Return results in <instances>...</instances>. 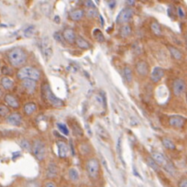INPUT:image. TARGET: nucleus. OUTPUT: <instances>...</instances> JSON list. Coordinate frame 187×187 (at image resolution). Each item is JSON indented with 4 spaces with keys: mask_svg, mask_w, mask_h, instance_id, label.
Returning <instances> with one entry per match:
<instances>
[{
    "mask_svg": "<svg viewBox=\"0 0 187 187\" xmlns=\"http://www.w3.org/2000/svg\"><path fill=\"white\" fill-rule=\"evenodd\" d=\"M41 95H42V97L44 98V100L52 107H61L64 105V103L62 99L58 98V97L55 96V95L52 93L50 85L47 83L43 84V85L41 86Z\"/></svg>",
    "mask_w": 187,
    "mask_h": 187,
    "instance_id": "f257e3e1",
    "label": "nucleus"
},
{
    "mask_svg": "<svg viewBox=\"0 0 187 187\" xmlns=\"http://www.w3.org/2000/svg\"><path fill=\"white\" fill-rule=\"evenodd\" d=\"M9 63L14 67H20L27 62V54L21 48L16 47L9 52Z\"/></svg>",
    "mask_w": 187,
    "mask_h": 187,
    "instance_id": "f03ea898",
    "label": "nucleus"
},
{
    "mask_svg": "<svg viewBox=\"0 0 187 187\" xmlns=\"http://www.w3.org/2000/svg\"><path fill=\"white\" fill-rule=\"evenodd\" d=\"M17 76L18 79L21 80H25V79H31L34 81L39 80L41 77V73L40 72L33 68L31 66H26V67H22L20 68L17 73Z\"/></svg>",
    "mask_w": 187,
    "mask_h": 187,
    "instance_id": "7ed1b4c3",
    "label": "nucleus"
},
{
    "mask_svg": "<svg viewBox=\"0 0 187 187\" xmlns=\"http://www.w3.org/2000/svg\"><path fill=\"white\" fill-rule=\"evenodd\" d=\"M31 151L35 158L39 161H43L46 157V148L44 143L40 139H35L31 146Z\"/></svg>",
    "mask_w": 187,
    "mask_h": 187,
    "instance_id": "20e7f679",
    "label": "nucleus"
},
{
    "mask_svg": "<svg viewBox=\"0 0 187 187\" xmlns=\"http://www.w3.org/2000/svg\"><path fill=\"white\" fill-rule=\"evenodd\" d=\"M99 161L95 158H92L90 160H88L86 162V170L87 173L91 178L96 179L99 175Z\"/></svg>",
    "mask_w": 187,
    "mask_h": 187,
    "instance_id": "39448f33",
    "label": "nucleus"
},
{
    "mask_svg": "<svg viewBox=\"0 0 187 187\" xmlns=\"http://www.w3.org/2000/svg\"><path fill=\"white\" fill-rule=\"evenodd\" d=\"M133 9L131 7H125L120 12L118 13L117 17L116 18V22L117 24H124L127 23L133 16Z\"/></svg>",
    "mask_w": 187,
    "mask_h": 187,
    "instance_id": "423d86ee",
    "label": "nucleus"
},
{
    "mask_svg": "<svg viewBox=\"0 0 187 187\" xmlns=\"http://www.w3.org/2000/svg\"><path fill=\"white\" fill-rule=\"evenodd\" d=\"M186 89V85L184 83V81L183 79L180 78H177L173 81V94L176 96H180L182 95Z\"/></svg>",
    "mask_w": 187,
    "mask_h": 187,
    "instance_id": "0eeeda50",
    "label": "nucleus"
},
{
    "mask_svg": "<svg viewBox=\"0 0 187 187\" xmlns=\"http://www.w3.org/2000/svg\"><path fill=\"white\" fill-rule=\"evenodd\" d=\"M185 123V118L182 116L179 115H174L171 116L169 118V124L170 126L173 127V128H182L183 127Z\"/></svg>",
    "mask_w": 187,
    "mask_h": 187,
    "instance_id": "6e6552de",
    "label": "nucleus"
},
{
    "mask_svg": "<svg viewBox=\"0 0 187 187\" xmlns=\"http://www.w3.org/2000/svg\"><path fill=\"white\" fill-rule=\"evenodd\" d=\"M151 158L154 160V161L158 164L160 166H163L165 167L167 164L169 163L168 161L166 160V158L164 157L163 154H161V152L158 151H152L151 152Z\"/></svg>",
    "mask_w": 187,
    "mask_h": 187,
    "instance_id": "1a4fd4ad",
    "label": "nucleus"
},
{
    "mask_svg": "<svg viewBox=\"0 0 187 187\" xmlns=\"http://www.w3.org/2000/svg\"><path fill=\"white\" fill-rule=\"evenodd\" d=\"M164 76V71L161 67H154V69L152 70V73H151V80L153 83H158L160 82L162 77Z\"/></svg>",
    "mask_w": 187,
    "mask_h": 187,
    "instance_id": "9d476101",
    "label": "nucleus"
},
{
    "mask_svg": "<svg viewBox=\"0 0 187 187\" xmlns=\"http://www.w3.org/2000/svg\"><path fill=\"white\" fill-rule=\"evenodd\" d=\"M136 70L141 76H146L149 72V64L144 61H139L136 63Z\"/></svg>",
    "mask_w": 187,
    "mask_h": 187,
    "instance_id": "9b49d317",
    "label": "nucleus"
},
{
    "mask_svg": "<svg viewBox=\"0 0 187 187\" xmlns=\"http://www.w3.org/2000/svg\"><path fill=\"white\" fill-rule=\"evenodd\" d=\"M6 122L12 126H20L22 123V117L18 113H12L7 116Z\"/></svg>",
    "mask_w": 187,
    "mask_h": 187,
    "instance_id": "f8f14e48",
    "label": "nucleus"
},
{
    "mask_svg": "<svg viewBox=\"0 0 187 187\" xmlns=\"http://www.w3.org/2000/svg\"><path fill=\"white\" fill-rule=\"evenodd\" d=\"M58 147V154L61 158H66L69 154V148L65 142L63 141H57Z\"/></svg>",
    "mask_w": 187,
    "mask_h": 187,
    "instance_id": "ddd939ff",
    "label": "nucleus"
},
{
    "mask_svg": "<svg viewBox=\"0 0 187 187\" xmlns=\"http://www.w3.org/2000/svg\"><path fill=\"white\" fill-rule=\"evenodd\" d=\"M63 39L68 42V43H74L76 41V35H75V32L73 31V29L72 28H66L63 31Z\"/></svg>",
    "mask_w": 187,
    "mask_h": 187,
    "instance_id": "4468645a",
    "label": "nucleus"
},
{
    "mask_svg": "<svg viewBox=\"0 0 187 187\" xmlns=\"http://www.w3.org/2000/svg\"><path fill=\"white\" fill-rule=\"evenodd\" d=\"M5 102L12 108H18L19 107L18 100L13 95H5Z\"/></svg>",
    "mask_w": 187,
    "mask_h": 187,
    "instance_id": "2eb2a0df",
    "label": "nucleus"
},
{
    "mask_svg": "<svg viewBox=\"0 0 187 187\" xmlns=\"http://www.w3.org/2000/svg\"><path fill=\"white\" fill-rule=\"evenodd\" d=\"M22 86H23L28 93H33L36 88V82L31 79L22 80Z\"/></svg>",
    "mask_w": 187,
    "mask_h": 187,
    "instance_id": "dca6fc26",
    "label": "nucleus"
},
{
    "mask_svg": "<svg viewBox=\"0 0 187 187\" xmlns=\"http://www.w3.org/2000/svg\"><path fill=\"white\" fill-rule=\"evenodd\" d=\"M85 16V12L83 9H74L70 12V18L74 21H79Z\"/></svg>",
    "mask_w": 187,
    "mask_h": 187,
    "instance_id": "f3484780",
    "label": "nucleus"
},
{
    "mask_svg": "<svg viewBox=\"0 0 187 187\" xmlns=\"http://www.w3.org/2000/svg\"><path fill=\"white\" fill-rule=\"evenodd\" d=\"M50 43L48 41V40H44V41H42V50H43V54L45 55V57L47 59H49L51 54H52V50L50 48Z\"/></svg>",
    "mask_w": 187,
    "mask_h": 187,
    "instance_id": "a211bd4d",
    "label": "nucleus"
},
{
    "mask_svg": "<svg viewBox=\"0 0 187 187\" xmlns=\"http://www.w3.org/2000/svg\"><path fill=\"white\" fill-rule=\"evenodd\" d=\"M58 173V169H57V166L55 165L54 163H50L49 166H48V169H47V177L48 178H54Z\"/></svg>",
    "mask_w": 187,
    "mask_h": 187,
    "instance_id": "6ab92c4d",
    "label": "nucleus"
},
{
    "mask_svg": "<svg viewBox=\"0 0 187 187\" xmlns=\"http://www.w3.org/2000/svg\"><path fill=\"white\" fill-rule=\"evenodd\" d=\"M1 85L4 89H6V90H9V89L13 88V86H14V81L9 77L5 76L1 79Z\"/></svg>",
    "mask_w": 187,
    "mask_h": 187,
    "instance_id": "aec40b11",
    "label": "nucleus"
},
{
    "mask_svg": "<svg viewBox=\"0 0 187 187\" xmlns=\"http://www.w3.org/2000/svg\"><path fill=\"white\" fill-rule=\"evenodd\" d=\"M75 43L76 45L83 49V50H88L90 49V43H89L88 41H86L85 39H83L82 37H76V41H75Z\"/></svg>",
    "mask_w": 187,
    "mask_h": 187,
    "instance_id": "412c9836",
    "label": "nucleus"
},
{
    "mask_svg": "<svg viewBox=\"0 0 187 187\" xmlns=\"http://www.w3.org/2000/svg\"><path fill=\"white\" fill-rule=\"evenodd\" d=\"M168 50L170 51L171 55L173 56L175 60H182L183 54H182L180 50H178L177 48H175L173 46H168Z\"/></svg>",
    "mask_w": 187,
    "mask_h": 187,
    "instance_id": "4be33fe9",
    "label": "nucleus"
},
{
    "mask_svg": "<svg viewBox=\"0 0 187 187\" xmlns=\"http://www.w3.org/2000/svg\"><path fill=\"white\" fill-rule=\"evenodd\" d=\"M37 109V106L35 103H27L24 106V112L27 115H32Z\"/></svg>",
    "mask_w": 187,
    "mask_h": 187,
    "instance_id": "5701e85b",
    "label": "nucleus"
},
{
    "mask_svg": "<svg viewBox=\"0 0 187 187\" xmlns=\"http://www.w3.org/2000/svg\"><path fill=\"white\" fill-rule=\"evenodd\" d=\"M161 142H162V145L168 149H174L176 148L175 144L173 143V141L168 138H162Z\"/></svg>",
    "mask_w": 187,
    "mask_h": 187,
    "instance_id": "b1692460",
    "label": "nucleus"
},
{
    "mask_svg": "<svg viewBox=\"0 0 187 187\" xmlns=\"http://www.w3.org/2000/svg\"><path fill=\"white\" fill-rule=\"evenodd\" d=\"M123 73H124V77L126 79V81L128 83H130L132 82V78H133V74H132V70L129 68V66H126L124 70H123Z\"/></svg>",
    "mask_w": 187,
    "mask_h": 187,
    "instance_id": "393cba45",
    "label": "nucleus"
},
{
    "mask_svg": "<svg viewBox=\"0 0 187 187\" xmlns=\"http://www.w3.org/2000/svg\"><path fill=\"white\" fill-rule=\"evenodd\" d=\"M93 36L95 37V39L98 42H104L105 41V37H104L103 33L101 32V31H100V29H98V28L94 29Z\"/></svg>",
    "mask_w": 187,
    "mask_h": 187,
    "instance_id": "a878e982",
    "label": "nucleus"
},
{
    "mask_svg": "<svg viewBox=\"0 0 187 187\" xmlns=\"http://www.w3.org/2000/svg\"><path fill=\"white\" fill-rule=\"evenodd\" d=\"M68 174H69V177L73 182H77L79 180V173L75 169L71 168L68 171Z\"/></svg>",
    "mask_w": 187,
    "mask_h": 187,
    "instance_id": "bb28decb",
    "label": "nucleus"
},
{
    "mask_svg": "<svg viewBox=\"0 0 187 187\" xmlns=\"http://www.w3.org/2000/svg\"><path fill=\"white\" fill-rule=\"evenodd\" d=\"M96 131H97V134L103 139H107L108 138V134L107 132L106 131V129H105L104 128H102L101 126L99 125H96Z\"/></svg>",
    "mask_w": 187,
    "mask_h": 187,
    "instance_id": "cd10ccee",
    "label": "nucleus"
},
{
    "mask_svg": "<svg viewBox=\"0 0 187 187\" xmlns=\"http://www.w3.org/2000/svg\"><path fill=\"white\" fill-rule=\"evenodd\" d=\"M151 28L152 32L155 35L159 36V35L161 34V28L159 23H157V22H153V23H151Z\"/></svg>",
    "mask_w": 187,
    "mask_h": 187,
    "instance_id": "c85d7f7f",
    "label": "nucleus"
},
{
    "mask_svg": "<svg viewBox=\"0 0 187 187\" xmlns=\"http://www.w3.org/2000/svg\"><path fill=\"white\" fill-rule=\"evenodd\" d=\"M131 33V28L129 25H124L120 28V35L122 37H128Z\"/></svg>",
    "mask_w": 187,
    "mask_h": 187,
    "instance_id": "c756f323",
    "label": "nucleus"
},
{
    "mask_svg": "<svg viewBox=\"0 0 187 187\" xmlns=\"http://www.w3.org/2000/svg\"><path fill=\"white\" fill-rule=\"evenodd\" d=\"M35 34V27L33 26H29L28 27L25 31H24V36L26 38H31Z\"/></svg>",
    "mask_w": 187,
    "mask_h": 187,
    "instance_id": "7c9ffc66",
    "label": "nucleus"
},
{
    "mask_svg": "<svg viewBox=\"0 0 187 187\" xmlns=\"http://www.w3.org/2000/svg\"><path fill=\"white\" fill-rule=\"evenodd\" d=\"M147 162L149 164V166L151 167V168H152L154 171H158L159 165L154 161V160L151 158V157H148V158H147Z\"/></svg>",
    "mask_w": 187,
    "mask_h": 187,
    "instance_id": "2f4dec72",
    "label": "nucleus"
},
{
    "mask_svg": "<svg viewBox=\"0 0 187 187\" xmlns=\"http://www.w3.org/2000/svg\"><path fill=\"white\" fill-rule=\"evenodd\" d=\"M19 143H20L21 148L23 149H25V151H31V146L29 142L27 139H21Z\"/></svg>",
    "mask_w": 187,
    "mask_h": 187,
    "instance_id": "473e14b6",
    "label": "nucleus"
},
{
    "mask_svg": "<svg viewBox=\"0 0 187 187\" xmlns=\"http://www.w3.org/2000/svg\"><path fill=\"white\" fill-rule=\"evenodd\" d=\"M57 126H58V129L61 130V132L63 134H64V135H68V134H69V129L66 127L65 124H63V123H58Z\"/></svg>",
    "mask_w": 187,
    "mask_h": 187,
    "instance_id": "72a5a7b5",
    "label": "nucleus"
},
{
    "mask_svg": "<svg viewBox=\"0 0 187 187\" xmlns=\"http://www.w3.org/2000/svg\"><path fill=\"white\" fill-rule=\"evenodd\" d=\"M9 114V108L4 106V105H0V117H6Z\"/></svg>",
    "mask_w": 187,
    "mask_h": 187,
    "instance_id": "f704fd0d",
    "label": "nucleus"
},
{
    "mask_svg": "<svg viewBox=\"0 0 187 187\" xmlns=\"http://www.w3.org/2000/svg\"><path fill=\"white\" fill-rule=\"evenodd\" d=\"M73 132L75 136H82L83 135V131L79 128V126H73Z\"/></svg>",
    "mask_w": 187,
    "mask_h": 187,
    "instance_id": "c9c22d12",
    "label": "nucleus"
},
{
    "mask_svg": "<svg viewBox=\"0 0 187 187\" xmlns=\"http://www.w3.org/2000/svg\"><path fill=\"white\" fill-rule=\"evenodd\" d=\"M54 39H55L57 41L61 42V43H63V41H64L63 36L61 33H60V32H56V33H54Z\"/></svg>",
    "mask_w": 187,
    "mask_h": 187,
    "instance_id": "e433bc0d",
    "label": "nucleus"
},
{
    "mask_svg": "<svg viewBox=\"0 0 187 187\" xmlns=\"http://www.w3.org/2000/svg\"><path fill=\"white\" fill-rule=\"evenodd\" d=\"M117 152L119 154V157L121 158L122 161L124 162L123 159H122V157H121V138H119L118 139V141H117Z\"/></svg>",
    "mask_w": 187,
    "mask_h": 187,
    "instance_id": "4c0bfd02",
    "label": "nucleus"
},
{
    "mask_svg": "<svg viewBox=\"0 0 187 187\" xmlns=\"http://www.w3.org/2000/svg\"><path fill=\"white\" fill-rule=\"evenodd\" d=\"M178 187H187V178H182L178 182Z\"/></svg>",
    "mask_w": 187,
    "mask_h": 187,
    "instance_id": "58836bf2",
    "label": "nucleus"
},
{
    "mask_svg": "<svg viewBox=\"0 0 187 187\" xmlns=\"http://www.w3.org/2000/svg\"><path fill=\"white\" fill-rule=\"evenodd\" d=\"M88 16L89 17H95V15L97 14L96 9H88Z\"/></svg>",
    "mask_w": 187,
    "mask_h": 187,
    "instance_id": "ea45409f",
    "label": "nucleus"
},
{
    "mask_svg": "<svg viewBox=\"0 0 187 187\" xmlns=\"http://www.w3.org/2000/svg\"><path fill=\"white\" fill-rule=\"evenodd\" d=\"M42 187H57V185L55 184V183H53L52 181H47L44 183Z\"/></svg>",
    "mask_w": 187,
    "mask_h": 187,
    "instance_id": "a19ab883",
    "label": "nucleus"
},
{
    "mask_svg": "<svg viewBox=\"0 0 187 187\" xmlns=\"http://www.w3.org/2000/svg\"><path fill=\"white\" fill-rule=\"evenodd\" d=\"M177 10H178V16L180 17L181 18H183L184 16H185V14H184V12H183V9L180 6V7H178Z\"/></svg>",
    "mask_w": 187,
    "mask_h": 187,
    "instance_id": "79ce46f5",
    "label": "nucleus"
},
{
    "mask_svg": "<svg viewBox=\"0 0 187 187\" xmlns=\"http://www.w3.org/2000/svg\"><path fill=\"white\" fill-rule=\"evenodd\" d=\"M85 6L88 7V9H95V4L92 1H87L85 3Z\"/></svg>",
    "mask_w": 187,
    "mask_h": 187,
    "instance_id": "37998d69",
    "label": "nucleus"
},
{
    "mask_svg": "<svg viewBox=\"0 0 187 187\" xmlns=\"http://www.w3.org/2000/svg\"><path fill=\"white\" fill-rule=\"evenodd\" d=\"M108 5L111 6V9H113L114 6L116 5V2H115V1H114V2H108Z\"/></svg>",
    "mask_w": 187,
    "mask_h": 187,
    "instance_id": "c03bdc74",
    "label": "nucleus"
},
{
    "mask_svg": "<svg viewBox=\"0 0 187 187\" xmlns=\"http://www.w3.org/2000/svg\"><path fill=\"white\" fill-rule=\"evenodd\" d=\"M3 95V91H2V89L0 88V97H1Z\"/></svg>",
    "mask_w": 187,
    "mask_h": 187,
    "instance_id": "a18cd8bd",
    "label": "nucleus"
},
{
    "mask_svg": "<svg viewBox=\"0 0 187 187\" xmlns=\"http://www.w3.org/2000/svg\"><path fill=\"white\" fill-rule=\"evenodd\" d=\"M128 4H129V5H133V4H134V2H130V1H129V2H128Z\"/></svg>",
    "mask_w": 187,
    "mask_h": 187,
    "instance_id": "49530a36",
    "label": "nucleus"
},
{
    "mask_svg": "<svg viewBox=\"0 0 187 187\" xmlns=\"http://www.w3.org/2000/svg\"><path fill=\"white\" fill-rule=\"evenodd\" d=\"M186 99H187V95H186Z\"/></svg>",
    "mask_w": 187,
    "mask_h": 187,
    "instance_id": "de8ad7c7",
    "label": "nucleus"
},
{
    "mask_svg": "<svg viewBox=\"0 0 187 187\" xmlns=\"http://www.w3.org/2000/svg\"><path fill=\"white\" fill-rule=\"evenodd\" d=\"M0 187H1V186H0Z\"/></svg>",
    "mask_w": 187,
    "mask_h": 187,
    "instance_id": "09e8293b",
    "label": "nucleus"
}]
</instances>
